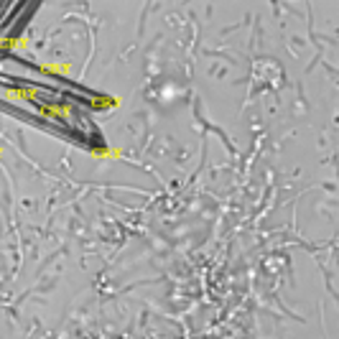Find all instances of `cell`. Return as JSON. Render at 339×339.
<instances>
[{
    "label": "cell",
    "mask_w": 339,
    "mask_h": 339,
    "mask_svg": "<svg viewBox=\"0 0 339 339\" xmlns=\"http://www.w3.org/2000/svg\"><path fill=\"white\" fill-rule=\"evenodd\" d=\"M92 153V158H97V161H117V158H122L125 156V151L120 148V146H97V148H92L90 151Z\"/></svg>",
    "instance_id": "1"
},
{
    "label": "cell",
    "mask_w": 339,
    "mask_h": 339,
    "mask_svg": "<svg viewBox=\"0 0 339 339\" xmlns=\"http://www.w3.org/2000/svg\"><path fill=\"white\" fill-rule=\"evenodd\" d=\"M0 158H3V148H0Z\"/></svg>",
    "instance_id": "2"
}]
</instances>
